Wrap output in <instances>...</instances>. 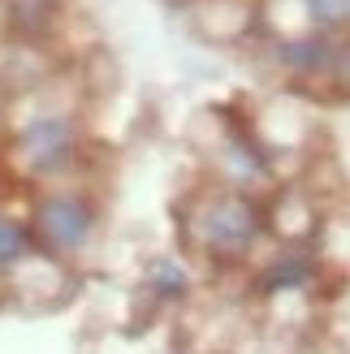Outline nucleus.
Wrapping results in <instances>:
<instances>
[{"label": "nucleus", "instance_id": "f257e3e1", "mask_svg": "<svg viewBox=\"0 0 350 354\" xmlns=\"http://www.w3.org/2000/svg\"><path fill=\"white\" fill-rule=\"evenodd\" d=\"M203 246L217 255H242L259 234V212L242 194H217L199 216Z\"/></svg>", "mask_w": 350, "mask_h": 354}, {"label": "nucleus", "instance_id": "7ed1b4c3", "mask_svg": "<svg viewBox=\"0 0 350 354\" xmlns=\"http://www.w3.org/2000/svg\"><path fill=\"white\" fill-rule=\"evenodd\" d=\"M22 160L35 169V173H57L69 165V156H74V130H69V121L61 117H39L35 126L22 130Z\"/></svg>", "mask_w": 350, "mask_h": 354}, {"label": "nucleus", "instance_id": "0eeeda50", "mask_svg": "<svg viewBox=\"0 0 350 354\" xmlns=\"http://www.w3.org/2000/svg\"><path fill=\"white\" fill-rule=\"evenodd\" d=\"M286 61H290V65H303V69L324 65V61H329V44H324V39H303V44H290V48H286Z\"/></svg>", "mask_w": 350, "mask_h": 354}, {"label": "nucleus", "instance_id": "423d86ee", "mask_svg": "<svg viewBox=\"0 0 350 354\" xmlns=\"http://www.w3.org/2000/svg\"><path fill=\"white\" fill-rule=\"evenodd\" d=\"M151 290H156V294H165V298H178V294L186 290V272L178 268V263L160 259V263L151 268Z\"/></svg>", "mask_w": 350, "mask_h": 354}, {"label": "nucleus", "instance_id": "f03ea898", "mask_svg": "<svg viewBox=\"0 0 350 354\" xmlns=\"http://www.w3.org/2000/svg\"><path fill=\"white\" fill-rule=\"evenodd\" d=\"M35 225H39V238L52 251H82V246L91 242L95 216L78 194H52V199H44L39 212H35Z\"/></svg>", "mask_w": 350, "mask_h": 354}, {"label": "nucleus", "instance_id": "20e7f679", "mask_svg": "<svg viewBox=\"0 0 350 354\" xmlns=\"http://www.w3.org/2000/svg\"><path fill=\"white\" fill-rule=\"evenodd\" d=\"M30 255V229L13 216H0V272L17 268Z\"/></svg>", "mask_w": 350, "mask_h": 354}, {"label": "nucleus", "instance_id": "39448f33", "mask_svg": "<svg viewBox=\"0 0 350 354\" xmlns=\"http://www.w3.org/2000/svg\"><path fill=\"white\" fill-rule=\"evenodd\" d=\"M303 281H311V259L307 255H282L264 272V290H299Z\"/></svg>", "mask_w": 350, "mask_h": 354}, {"label": "nucleus", "instance_id": "6e6552de", "mask_svg": "<svg viewBox=\"0 0 350 354\" xmlns=\"http://www.w3.org/2000/svg\"><path fill=\"white\" fill-rule=\"evenodd\" d=\"M311 13L320 17V22H350V0H311Z\"/></svg>", "mask_w": 350, "mask_h": 354}]
</instances>
